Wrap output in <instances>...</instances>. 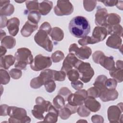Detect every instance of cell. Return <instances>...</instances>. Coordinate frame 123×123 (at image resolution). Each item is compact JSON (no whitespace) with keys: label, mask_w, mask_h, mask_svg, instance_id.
<instances>
[{"label":"cell","mask_w":123,"mask_h":123,"mask_svg":"<svg viewBox=\"0 0 123 123\" xmlns=\"http://www.w3.org/2000/svg\"><path fill=\"white\" fill-rule=\"evenodd\" d=\"M108 35V31L106 27L99 26H96L93 30L92 36L90 37L92 44L103 40Z\"/></svg>","instance_id":"cell-13"},{"label":"cell","mask_w":123,"mask_h":123,"mask_svg":"<svg viewBox=\"0 0 123 123\" xmlns=\"http://www.w3.org/2000/svg\"><path fill=\"white\" fill-rule=\"evenodd\" d=\"M98 1L103 3L106 6H114L116 5L118 0H98Z\"/></svg>","instance_id":"cell-51"},{"label":"cell","mask_w":123,"mask_h":123,"mask_svg":"<svg viewBox=\"0 0 123 123\" xmlns=\"http://www.w3.org/2000/svg\"><path fill=\"white\" fill-rule=\"evenodd\" d=\"M86 91L87 93V97H92L95 98L99 97L100 91L95 86L89 88Z\"/></svg>","instance_id":"cell-44"},{"label":"cell","mask_w":123,"mask_h":123,"mask_svg":"<svg viewBox=\"0 0 123 123\" xmlns=\"http://www.w3.org/2000/svg\"><path fill=\"white\" fill-rule=\"evenodd\" d=\"M82 61L78 59L73 53H69L63 61L61 70L66 73L74 67L75 69Z\"/></svg>","instance_id":"cell-12"},{"label":"cell","mask_w":123,"mask_h":123,"mask_svg":"<svg viewBox=\"0 0 123 123\" xmlns=\"http://www.w3.org/2000/svg\"><path fill=\"white\" fill-rule=\"evenodd\" d=\"M44 85L46 90L49 93H51L55 90L56 84L54 80L53 79H50L46 81Z\"/></svg>","instance_id":"cell-41"},{"label":"cell","mask_w":123,"mask_h":123,"mask_svg":"<svg viewBox=\"0 0 123 123\" xmlns=\"http://www.w3.org/2000/svg\"><path fill=\"white\" fill-rule=\"evenodd\" d=\"M121 17L117 14L111 13L108 14L106 18V26H112L119 24L121 22Z\"/></svg>","instance_id":"cell-26"},{"label":"cell","mask_w":123,"mask_h":123,"mask_svg":"<svg viewBox=\"0 0 123 123\" xmlns=\"http://www.w3.org/2000/svg\"><path fill=\"white\" fill-rule=\"evenodd\" d=\"M0 40H1L3 38H4L6 36V33L2 30H0Z\"/></svg>","instance_id":"cell-59"},{"label":"cell","mask_w":123,"mask_h":123,"mask_svg":"<svg viewBox=\"0 0 123 123\" xmlns=\"http://www.w3.org/2000/svg\"><path fill=\"white\" fill-rule=\"evenodd\" d=\"M20 25L19 19L17 17H13L7 21L6 26L9 34L12 36H15L19 31Z\"/></svg>","instance_id":"cell-17"},{"label":"cell","mask_w":123,"mask_h":123,"mask_svg":"<svg viewBox=\"0 0 123 123\" xmlns=\"http://www.w3.org/2000/svg\"><path fill=\"white\" fill-rule=\"evenodd\" d=\"M117 82L113 78L107 79L105 82V87L108 89H115L117 86Z\"/></svg>","instance_id":"cell-45"},{"label":"cell","mask_w":123,"mask_h":123,"mask_svg":"<svg viewBox=\"0 0 123 123\" xmlns=\"http://www.w3.org/2000/svg\"><path fill=\"white\" fill-rule=\"evenodd\" d=\"M76 69L79 73V78L85 83L89 82L94 75V70L88 62H84L82 61Z\"/></svg>","instance_id":"cell-7"},{"label":"cell","mask_w":123,"mask_h":123,"mask_svg":"<svg viewBox=\"0 0 123 123\" xmlns=\"http://www.w3.org/2000/svg\"><path fill=\"white\" fill-rule=\"evenodd\" d=\"M78 44L82 46H85L88 44H92L91 37L87 36L78 40Z\"/></svg>","instance_id":"cell-48"},{"label":"cell","mask_w":123,"mask_h":123,"mask_svg":"<svg viewBox=\"0 0 123 123\" xmlns=\"http://www.w3.org/2000/svg\"><path fill=\"white\" fill-rule=\"evenodd\" d=\"M39 2L37 0H27L25 1V5L27 11L30 12L34 11H38Z\"/></svg>","instance_id":"cell-35"},{"label":"cell","mask_w":123,"mask_h":123,"mask_svg":"<svg viewBox=\"0 0 123 123\" xmlns=\"http://www.w3.org/2000/svg\"><path fill=\"white\" fill-rule=\"evenodd\" d=\"M122 39L121 37L117 35H112L110 36L106 42L107 46L116 49H120L122 46Z\"/></svg>","instance_id":"cell-22"},{"label":"cell","mask_w":123,"mask_h":123,"mask_svg":"<svg viewBox=\"0 0 123 123\" xmlns=\"http://www.w3.org/2000/svg\"><path fill=\"white\" fill-rule=\"evenodd\" d=\"M39 29H41L46 31L49 35L52 28H51V25L49 24V23H48V22H45L40 25Z\"/></svg>","instance_id":"cell-50"},{"label":"cell","mask_w":123,"mask_h":123,"mask_svg":"<svg viewBox=\"0 0 123 123\" xmlns=\"http://www.w3.org/2000/svg\"><path fill=\"white\" fill-rule=\"evenodd\" d=\"M97 5L96 0H84L83 5L84 9L87 12L93 11Z\"/></svg>","instance_id":"cell-40"},{"label":"cell","mask_w":123,"mask_h":123,"mask_svg":"<svg viewBox=\"0 0 123 123\" xmlns=\"http://www.w3.org/2000/svg\"><path fill=\"white\" fill-rule=\"evenodd\" d=\"M44 82L40 76L33 78L30 81V86L34 89H37L40 87L42 85H44Z\"/></svg>","instance_id":"cell-34"},{"label":"cell","mask_w":123,"mask_h":123,"mask_svg":"<svg viewBox=\"0 0 123 123\" xmlns=\"http://www.w3.org/2000/svg\"><path fill=\"white\" fill-rule=\"evenodd\" d=\"M7 18L5 16H0V28L5 27L7 25Z\"/></svg>","instance_id":"cell-54"},{"label":"cell","mask_w":123,"mask_h":123,"mask_svg":"<svg viewBox=\"0 0 123 123\" xmlns=\"http://www.w3.org/2000/svg\"><path fill=\"white\" fill-rule=\"evenodd\" d=\"M68 28L70 33L77 38H83L90 32L89 21L82 16H77L72 18L69 24Z\"/></svg>","instance_id":"cell-1"},{"label":"cell","mask_w":123,"mask_h":123,"mask_svg":"<svg viewBox=\"0 0 123 123\" xmlns=\"http://www.w3.org/2000/svg\"><path fill=\"white\" fill-rule=\"evenodd\" d=\"M52 61L50 57L44 56L40 54L33 59L30 64V68L33 71H39L50 67Z\"/></svg>","instance_id":"cell-6"},{"label":"cell","mask_w":123,"mask_h":123,"mask_svg":"<svg viewBox=\"0 0 123 123\" xmlns=\"http://www.w3.org/2000/svg\"><path fill=\"white\" fill-rule=\"evenodd\" d=\"M52 40L55 41H61L64 37L63 30L58 27H54L51 29L49 35Z\"/></svg>","instance_id":"cell-25"},{"label":"cell","mask_w":123,"mask_h":123,"mask_svg":"<svg viewBox=\"0 0 123 123\" xmlns=\"http://www.w3.org/2000/svg\"><path fill=\"white\" fill-rule=\"evenodd\" d=\"M118 93L116 89H108L106 87L100 92L99 97L104 102L114 100L118 98Z\"/></svg>","instance_id":"cell-15"},{"label":"cell","mask_w":123,"mask_h":123,"mask_svg":"<svg viewBox=\"0 0 123 123\" xmlns=\"http://www.w3.org/2000/svg\"><path fill=\"white\" fill-rule=\"evenodd\" d=\"M91 121L93 123H103L104 119L102 116L99 115H94L91 117Z\"/></svg>","instance_id":"cell-52"},{"label":"cell","mask_w":123,"mask_h":123,"mask_svg":"<svg viewBox=\"0 0 123 123\" xmlns=\"http://www.w3.org/2000/svg\"><path fill=\"white\" fill-rule=\"evenodd\" d=\"M87 97V91L85 89L77 90L74 93H71L68 97V103L74 106H80L84 104L85 99Z\"/></svg>","instance_id":"cell-11"},{"label":"cell","mask_w":123,"mask_h":123,"mask_svg":"<svg viewBox=\"0 0 123 123\" xmlns=\"http://www.w3.org/2000/svg\"><path fill=\"white\" fill-rule=\"evenodd\" d=\"M8 115L10 117L9 123H30L31 119L27 116L25 109L15 106H9L7 111Z\"/></svg>","instance_id":"cell-3"},{"label":"cell","mask_w":123,"mask_h":123,"mask_svg":"<svg viewBox=\"0 0 123 123\" xmlns=\"http://www.w3.org/2000/svg\"><path fill=\"white\" fill-rule=\"evenodd\" d=\"M68 79L71 82H74L79 78V74L76 69H71L66 73Z\"/></svg>","instance_id":"cell-36"},{"label":"cell","mask_w":123,"mask_h":123,"mask_svg":"<svg viewBox=\"0 0 123 123\" xmlns=\"http://www.w3.org/2000/svg\"><path fill=\"white\" fill-rule=\"evenodd\" d=\"M65 102L64 98L58 94L53 99V106L58 110L65 107Z\"/></svg>","instance_id":"cell-32"},{"label":"cell","mask_w":123,"mask_h":123,"mask_svg":"<svg viewBox=\"0 0 123 123\" xmlns=\"http://www.w3.org/2000/svg\"><path fill=\"white\" fill-rule=\"evenodd\" d=\"M6 52H7V50L6 48L1 46H0V57L4 56L6 53Z\"/></svg>","instance_id":"cell-57"},{"label":"cell","mask_w":123,"mask_h":123,"mask_svg":"<svg viewBox=\"0 0 123 123\" xmlns=\"http://www.w3.org/2000/svg\"><path fill=\"white\" fill-rule=\"evenodd\" d=\"M107 10L104 8L98 7L95 13V23L99 26H106V18L108 15Z\"/></svg>","instance_id":"cell-14"},{"label":"cell","mask_w":123,"mask_h":123,"mask_svg":"<svg viewBox=\"0 0 123 123\" xmlns=\"http://www.w3.org/2000/svg\"><path fill=\"white\" fill-rule=\"evenodd\" d=\"M71 93V91L66 87H63L61 88L58 92V95L62 96L64 98L65 101L67 100L68 96Z\"/></svg>","instance_id":"cell-47"},{"label":"cell","mask_w":123,"mask_h":123,"mask_svg":"<svg viewBox=\"0 0 123 123\" xmlns=\"http://www.w3.org/2000/svg\"><path fill=\"white\" fill-rule=\"evenodd\" d=\"M0 40L1 46L8 49L13 48L16 44L15 39L12 36H6Z\"/></svg>","instance_id":"cell-27"},{"label":"cell","mask_w":123,"mask_h":123,"mask_svg":"<svg viewBox=\"0 0 123 123\" xmlns=\"http://www.w3.org/2000/svg\"><path fill=\"white\" fill-rule=\"evenodd\" d=\"M123 103L120 102L116 106L109 107L107 111L108 118L110 123H119L123 121Z\"/></svg>","instance_id":"cell-8"},{"label":"cell","mask_w":123,"mask_h":123,"mask_svg":"<svg viewBox=\"0 0 123 123\" xmlns=\"http://www.w3.org/2000/svg\"><path fill=\"white\" fill-rule=\"evenodd\" d=\"M71 114H72L71 111L65 106L64 108L60 109L59 111V115L62 120L67 119Z\"/></svg>","instance_id":"cell-37"},{"label":"cell","mask_w":123,"mask_h":123,"mask_svg":"<svg viewBox=\"0 0 123 123\" xmlns=\"http://www.w3.org/2000/svg\"><path fill=\"white\" fill-rule=\"evenodd\" d=\"M15 61V57L12 55H6L0 57V67L4 69H8L12 65Z\"/></svg>","instance_id":"cell-24"},{"label":"cell","mask_w":123,"mask_h":123,"mask_svg":"<svg viewBox=\"0 0 123 123\" xmlns=\"http://www.w3.org/2000/svg\"><path fill=\"white\" fill-rule=\"evenodd\" d=\"M0 83L1 85H6L10 81V76L8 72L3 69H0Z\"/></svg>","instance_id":"cell-38"},{"label":"cell","mask_w":123,"mask_h":123,"mask_svg":"<svg viewBox=\"0 0 123 123\" xmlns=\"http://www.w3.org/2000/svg\"><path fill=\"white\" fill-rule=\"evenodd\" d=\"M69 52L74 53L79 59L82 60L87 59L90 56L92 51L90 47L87 46H82L79 48L75 43L72 44L69 48Z\"/></svg>","instance_id":"cell-10"},{"label":"cell","mask_w":123,"mask_h":123,"mask_svg":"<svg viewBox=\"0 0 123 123\" xmlns=\"http://www.w3.org/2000/svg\"><path fill=\"white\" fill-rule=\"evenodd\" d=\"M71 86L74 89L79 90L83 87V83L80 81L77 80L74 82H72Z\"/></svg>","instance_id":"cell-49"},{"label":"cell","mask_w":123,"mask_h":123,"mask_svg":"<svg viewBox=\"0 0 123 123\" xmlns=\"http://www.w3.org/2000/svg\"><path fill=\"white\" fill-rule=\"evenodd\" d=\"M84 105L90 111L94 112L98 111L101 107L100 103L95 98L87 97L84 100Z\"/></svg>","instance_id":"cell-21"},{"label":"cell","mask_w":123,"mask_h":123,"mask_svg":"<svg viewBox=\"0 0 123 123\" xmlns=\"http://www.w3.org/2000/svg\"><path fill=\"white\" fill-rule=\"evenodd\" d=\"M74 7L70 1L58 0L54 8V12L57 16L68 15L72 13Z\"/></svg>","instance_id":"cell-9"},{"label":"cell","mask_w":123,"mask_h":123,"mask_svg":"<svg viewBox=\"0 0 123 123\" xmlns=\"http://www.w3.org/2000/svg\"><path fill=\"white\" fill-rule=\"evenodd\" d=\"M10 0H0V16H10L14 11L13 5L10 3Z\"/></svg>","instance_id":"cell-18"},{"label":"cell","mask_w":123,"mask_h":123,"mask_svg":"<svg viewBox=\"0 0 123 123\" xmlns=\"http://www.w3.org/2000/svg\"><path fill=\"white\" fill-rule=\"evenodd\" d=\"M41 18V14L37 11L29 12L27 16L28 20L35 24H37Z\"/></svg>","instance_id":"cell-33"},{"label":"cell","mask_w":123,"mask_h":123,"mask_svg":"<svg viewBox=\"0 0 123 123\" xmlns=\"http://www.w3.org/2000/svg\"><path fill=\"white\" fill-rule=\"evenodd\" d=\"M59 116V111L54 106L51 105L48 111V113L44 118L43 123H56Z\"/></svg>","instance_id":"cell-19"},{"label":"cell","mask_w":123,"mask_h":123,"mask_svg":"<svg viewBox=\"0 0 123 123\" xmlns=\"http://www.w3.org/2000/svg\"><path fill=\"white\" fill-rule=\"evenodd\" d=\"M36 103L37 104L34 106L33 109L32 110V113L33 116L37 119H44V113L48 111L52 104L50 102L45 100L41 97L36 98Z\"/></svg>","instance_id":"cell-4"},{"label":"cell","mask_w":123,"mask_h":123,"mask_svg":"<svg viewBox=\"0 0 123 123\" xmlns=\"http://www.w3.org/2000/svg\"><path fill=\"white\" fill-rule=\"evenodd\" d=\"M109 35H117L120 37L123 35V27L119 25H116L112 26H109L106 27Z\"/></svg>","instance_id":"cell-29"},{"label":"cell","mask_w":123,"mask_h":123,"mask_svg":"<svg viewBox=\"0 0 123 123\" xmlns=\"http://www.w3.org/2000/svg\"><path fill=\"white\" fill-rule=\"evenodd\" d=\"M8 107L9 106L6 104L1 105L0 106V116H6L8 115L7 111Z\"/></svg>","instance_id":"cell-53"},{"label":"cell","mask_w":123,"mask_h":123,"mask_svg":"<svg viewBox=\"0 0 123 123\" xmlns=\"http://www.w3.org/2000/svg\"><path fill=\"white\" fill-rule=\"evenodd\" d=\"M98 64H99L106 69L111 71L115 68V62L112 56H106L103 53L100 57Z\"/></svg>","instance_id":"cell-16"},{"label":"cell","mask_w":123,"mask_h":123,"mask_svg":"<svg viewBox=\"0 0 123 123\" xmlns=\"http://www.w3.org/2000/svg\"><path fill=\"white\" fill-rule=\"evenodd\" d=\"M110 74L117 83H121L123 79V69L115 68L113 70L110 71Z\"/></svg>","instance_id":"cell-30"},{"label":"cell","mask_w":123,"mask_h":123,"mask_svg":"<svg viewBox=\"0 0 123 123\" xmlns=\"http://www.w3.org/2000/svg\"><path fill=\"white\" fill-rule=\"evenodd\" d=\"M53 7V3L49 0H44L38 4V11L40 14L46 15L51 11Z\"/></svg>","instance_id":"cell-23"},{"label":"cell","mask_w":123,"mask_h":123,"mask_svg":"<svg viewBox=\"0 0 123 123\" xmlns=\"http://www.w3.org/2000/svg\"><path fill=\"white\" fill-rule=\"evenodd\" d=\"M65 106L66 107H68L70 110L72 114H74L77 112V108H78L77 106H74L71 105L69 103H67Z\"/></svg>","instance_id":"cell-55"},{"label":"cell","mask_w":123,"mask_h":123,"mask_svg":"<svg viewBox=\"0 0 123 123\" xmlns=\"http://www.w3.org/2000/svg\"><path fill=\"white\" fill-rule=\"evenodd\" d=\"M48 35H49V33L46 31L39 29L34 36V40L38 45L44 48L46 50L51 52L53 49V45Z\"/></svg>","instance_id":"cell-5"},{"label":"cell","mask_w":123,"mask_h":123,"mask_svg":"<svg viewBox=\"0 0 123 123\" xmlns=\"http://www.w3.org/2000/svg\"><path fill=\"white\" fill-rule=\"evenodd\" d=\"M116 68H119V69H123V61L121 60H118L116 62Z\"/></svg>","instance_id":"cell-56"},{"label":"cell","mask_w":123,"mask_h":123,"mask_svg":"<svg viewBox=\"0 0 123 123\" xmlns=\"http://www.w3.org/2000/svg\"><path fill=\"white\" fill-rule=\"evenodd\" d=\"M64 58V53L60 51L57 50L53 53L51 56V59L54 62H59L62 60Z\"/></svg>","instance_id":"cell-39"},{"label":"cell","mask_w":123,"mask_h":123,"mask_svg":"<svg viewBox=\"0 0 123 123\" xmlns=\"http://www.w3.org/2000/svg\"><path fill=\"white\" fill-rule=\"evenodd\" d=\"M123 1H118L117 4H116V6H117V7L119 9L121 10H123Z\"/></svg>","instance_id":"cell-58"},{"label":"cell","mask_w":123,"mask_h":123,"mask_svg":"<svg viewBox=\"0 0 123 123\" xmlns=\"http://www.w3.org/2000/svg\"><path fill=\"white\" fill-rule=\"evenodd\" d=\"M107 77L104 75H98L95 80V82L93 84L94 86L97 88L100 92L102 90L105 88V82Z\"/></svg>","instance_id":"cell-28"},{"label":"cell","mask_w":123,"mask_h":123,"mask_svg":"<svg viewBox=\"0 0 123 123\" xmlns=\"http://www.w3.org/2000/svg\"><path fill=\"white\" fill-rule=\"evenodd\" d=\"M77 112L80 116L83 117H87L90 113V111L83 104L79 106L77 108Z\"/></svg>","instance_id":"cell-42"},{"label":"cell","mask_w":123,"mask_h":123,"mask_svg":"<svg viewBox=\"0 0 123 123\" xmlns=\"http://www.w3.org/2000/svg\"><path fill=\"white\" fill-rule=\"evenodd\" d=\"M38 28V25L27 20L21 30V33L24 37H29Z\"/></svg>","instance_id":"cell-20"},{"label":"cell","mask_w":123,"mask_h":123,"mask_svg":"<svg viewBox=\"0 0 123 123\" xmlns=\"http://www.w3.org/2000/svg\"><path fill=\"white\" fill-rule=\"evenodd\" d=\"M10 76L14 79H18L21 78L22 75V72L21 70L17 68H13L10 71Z\"/></svg>","instance_id":"cell-46"},{"label":"cell","mask_w":123,"mask_h":123,"mask_svg":"<svg viewBox=\"0 0 123 123\" xmlns=\"http://www.w3.org/2000/svg\"><path fill=\"white\" fill-rule=\"evenodd\" d=\"M16 62L14 64L15 68L25 70L27 64H31L33 61V57L30 49L26 48L18 49L14 54Z\"/></svg>","instance_id":"cell-2"},{"label":"cell","mask_w":123,"mask_h":123,"mask_svg":"<svg viewBox=\"0 0 123 123\" xmlns=\"http://www.w3.org/2000/svg\"><path fill=\"white\" fill-rule=\"evenodd\" d=\"M66 78V73L62 71H57L55 70L54 73V80L63 81Z\"/></svg>","instance_id":"cell-43"},{"label":"cell","mask_w":123,"mask_h":123,"mask_svg":"<svg viewBox=\"0 0 123 123\" xmlns=\"http://www.w3.org/2000/svg\"><path fill=\"white\" fill-rule=\"evenodd\" d=\"M14 1L15 2H17V3H23L24 2H25L26 1H17V0H14Z\"/></svg>","instance_id":"cell-60"},{"label":"cell","mask_w":123,"mask_h":123,"mask_svg":"<svg viewBox=\"0 0 123 123\" xmlns=\"http://www.w3.org/2000/svg\"><path fill=\"white\" fill-rule=\"evenodd\" d=\"M55 70L51 69H45L41 72L39 76L43 80L44 83L50 79L54 80V73Z\"/></svg>","instance_id":"cell-31"}]
</instances>
